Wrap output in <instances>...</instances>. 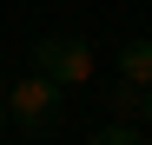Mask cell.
<instances>
[{
  "label": "cell",
  "mask_w": 152,
  "mask_h": 145,
  "mask_svg": "<svg viewBox=\"0 0 152 145\" xmlns=\"http://www.w3.org/2000/svg\"><path fill=\"white\" fill-rule=\"evenodd\" d=\"M33 72H46L53 86H86L93 79V46L73 33H46L33 40Z\"/></svg>",
  "instance_id": "cell-2"
},
{
  "label": "cell",
  "mask_w": 152,
  "mask_h": 145,
  "mask_svg": "<svg viewBox=\"0 0 152 145\" xmlns=\"http://www.w3.org/2000/svg\"><path fill=\"white\" fill-rule=\"evenodd\" d=\"M0 132H7V99H0Z\"/></svg>",
  "instance_id": "cell-6"
},
{
  "label": "cell",
  "mask_w": 152,
  "mask_h": 145,
  "mask_svg": "<svg viewBox=\"0 0 152 145\" xmlns=\"http://www.w3.org/2000/svg\"><path fill=\"white\" fill-rule=\"evenodd\" d=\"M139 119H145V125H152V86L139 92Z\"/></svg>",
  "instance_id": "cell-5"
},
{
  "label": "cell",
  "mask_w": 152,
  "mask_h": 145,
  "mask_svg": "<svg viewBox=\"0 0 152 145\" xmlns=\"http://www.w3.org/2000/svg\"><path fill=\"white\" fill-rule=\"evenodd\" d=\"M0 99H7V72H0Z\"/></svg>",
  "instance_id": "cell-7"
},
{
  "label": "cell",
  "mask_w": 152,
  "mask_h": 145,
  "mask_svg": "<svg viewBox=\"0 0 152 145\" xmlns=\"http://www.w3.org/2000/svg\"><path fill=\"white\" fill-rule=\"evenodd\" d=\"M60 119H66V86H53L46 72H20V79H7V125L46 138Z\"/></svg>",
  "instance_id": "cell-1"
},
{
  "label": "cell",
  "mask_w": 152,
  "mask_h": 145,
  "mask_svg": "<svg viewBox=\"0 0 152 145\" xmlns=\"http://www.w3.org/2000/svg\"><path fill=\"white\" fill-rule=\"evenodd\" d=\"M119 79L132 86V92L152 86V40H126V46H119Z\"/></svg>",
  "instance_id": "cell-3"
},
{
  "label": "cell",
  "mask_w": 152,
  "mask_h": 145,
  "mask_svg": "<svg viewBox=\"0 0 152 145\" xmlns=\"http://www.w3.org/2000/svg\"><path fill=\"white\" fill-rule=\"evenodd\" d=\"M86 145H145V138H139V125H132V119H106V125H99Z\"/></svg>",
  "instance_id": "cell-4"
}]
</instances>
